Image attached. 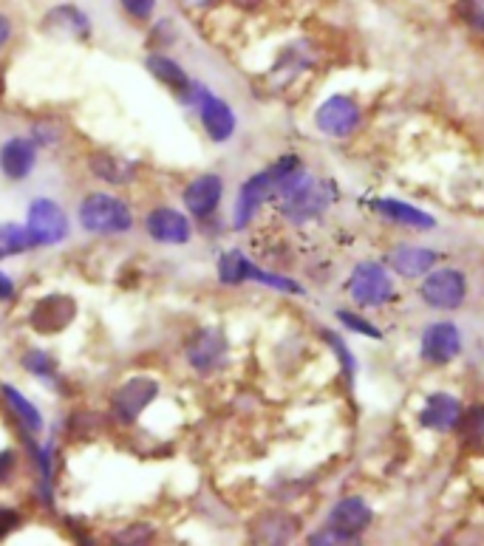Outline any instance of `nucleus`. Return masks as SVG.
I'll list each match as a JSON object with an SVG mask.
<instances>
[{
  "mask_svg": "<svg viewBox=\"0 0 484 546\" xmlns=\"http://www.w3.org/2000/svg\"><path fill=\"white\" fill-rule=\"evenodd\" d=\"M80 224L94 235H125L134 230V216L128 204L111 193H88L80 201Z\"/></svg>",
  "mask_w": 484,
  "mask_h": 546,
  "instance_id": "nucleus-1",
  "label": "nucleus"
},
{
  "mask_svg": "<svg viewBox=\"0 0 484 546\" xmlns=\"http://www.w3.org/2000/svg\"><path fill=\"white\" fill-rule=\"evenodd\" d=\"M26 230L32 235L34 247H57L68 238L66 210L54 199H34L29 204Z\"/></svg>",
  "mask_w": 484,
  "mask_h": 546,
  "instance_id": "nucleus-2",
  "label": "nucleus"
},
{
  "mask_svg": "<svg viewBox=\"0 0 484 546\" xmlns=\"http://www.w3.org/2000/svg\"><path fill=\"white\" fill-rule=\"evenodd\" d=\"M218 278H221V283H233V286L244 281H258L267 283V286H275V289H284V292L301 295V286H298V283L286 281V278H278V275H269L264 269H258L241 249H230V252L221 255V261H218Z\"/></svg>",
  "mask_w": 484,
  "mask_h": 546,
  "instance_id": "nucleus-3",
  "label": "nucleus"
},
{
  "mask_svg": "<svg viewBox=\"0 0 484 546\" xmlns=\"http://www.w3.org/2000/svg\"><path fill=\"white\" fill-rule=\"evenodd\" d=\"M159 397V382L151 377H134V380L122 382L114 397H111V411L119 422L131 425L139 416L145 414V408L151 405L153 399Z\"/></svg>",
  "mask_w": 484,
  "mask_h": 546,
  "instance_id": "nucleus-4",
  "label": "nucleus"
},
{
  "mask_svg": "<svg viewBox=\"0 0 484 546\" xmlns=\"http://www.w3.org/2000/svg\"><path fill=\"white\" fill-rule=\"evenodd\" d=\"M349 292L360 306H383L394 298V283L383 266L366 261V264H357V269L351 272Z\"/></svg>",
  "mask_w": 484,
  "mask_h": 546,
  "instance_id": "nucleus-5",
  "label": "nucleus"
},
{
  "mask_svg": "<svg viewBox=\"0 0 484 546\" xmlns=\"http://www.w3.org/2000/svg\"><path fill=\"white\" fill-rule=\"evenodd\" d=\"M468 295V281L459 269L431 272L422 283V300L434 309H459Z\"/></svg>",
  "mask_w": 484,
  "mask_h": 546,
  "instance_id": "nucleus-6",
  "label": "nucleus"
},
{
  "mask_svg": "<svg viewBox=\"0 0 484 546\" xmlns=\"http://www.w3.org/2000/svg\"><path fill=\"white\" fill-rule=\"evenodd\" d=\"M275 184H278L275 167H267V170L255 173V176H250L244 182L241 193H238V204H235V227L238 230H244L252 221V216L258 213V207L275 196Z\"/></svg>",
  "mask_w": 484,
  "mask_h": 546,
  "instance_id": "nucleus-7",
  "label": "nucleus"
},
{
  "mask_svg": "<svg viewBox=\"0 0 484 546\" xmlns=\"http://www.w3.org/2000/svg\"><path fill=\"white\" fill-rule=\"evenodd\" d=\"M145 230L156 244H170V247H182L193 238V224L184 216L182 210L173 207H156L145 218Z\"/></svg>",
  "mask_w": 484,
  "mask_h": 546,
  "instance_id": "nucleus-8",
  "label": "nucleus"
},
{
  "mask_svg": "<svg viewBox=\"0 0 484 546\" xmlns=\"http://www.w3.org/2000/svg\"><path fill=\"white\" fill-rule=\"evenodd\" d=\"M315 122H318V128L326 136L343 139V136H349L360 125V105L349 100V97H329L318 108Z\"/></svg>",
  "mask_w": 484,
  "mask_h": 546,
  "instance_id": "nucleus-9",
  "label": "nucleus"
},
{
  "mask_svg": "<svg viewBox=\"0 0 484 546\" xmlns=\"http://www.w3.org/2000/svg\"><path fill=\"white\" fill-rule=\"evenodd\" d=\"M74 315H77V303L68 295H49L34 303L29 323L37 334H57L71 326Z\"/></svg>",
  "mask_w": 484,
  "mask_h": 546,
  "instance_id": "nucleus-10",
  "label": "nucleus"
},
{
  "mask_svg": "<svg viewBox=\"0 0 484 546\" xmlns=\"http://www.w3.org/2000/svg\"><path fill=\"white\" fill-rule=\"evenodd\" d=\"M187 360L201 374L216 371V368L227 363V337L218 329H201L187 343Z\"/></svg>",
  "mask_w": 484,
  "mask_h": 546,
  "instance_id": "nucleus-11",
  "label": "nucleus"
},
{
  "mask_svg": "<svg viewBox=\"0 0 484 546\" xmlns=\"http://www.w3.org/2000/svg\"><path fill=\"white\" fill-rule=\"evenodd\" d=\"M196 105H199L201 128H204V133H207L213 142L221 145V142L233 139L235 114L227 102L221 100V97H216V94H210V91H204Z\"/></svg>",
  "mask_w": 484,
  "mask_h": 546,
  "instance_id": "nucleus-12",
  "label": "nucleus"
},
{
  "mask_svg": "<svg viewBox=\"0 0 484 546\" xmlns=\"http://www.w3.org/2000/svg\"><path fill=\"white\" fill-rule=\"evenodd\" d=\"M221 196H224L221 176L218 173H204V176L187 184V190H184V207H187L190 216L210 218L218 210Z\"/></svg>",
  "mask_w": 484,
  "mask_h": 546,
  "instance_id": "nucleus-13",
  "label": "nucleus"
},
{
  "mask_svg": "<svg viewBox=\"0 0 484 546\" xmlns=\"http://www.w3.org/2000/svg\"><path fill=\"white\" fill-rule=\"evenodd\" d=\"M37 165V145L26 136H12L3 142L0 148V173L9 179V182H20L26 179Z\"/></svg>",
  "mask_w": 484,
  "mask_h": 546,
  "instance_id": "nucleus-14",
  "label": "nucleus"
},
{
  "mask_svg": "<svg viewBox=\"0 0 484 546\" xmlns=\"http://www.w3.org/2000/svg\"><path fill=\"white\" fill-rule=\"evenodd\" d=\"M462 351V334L453 323H434L422 334V357L428 363L445 365Z\"/></svg>",
  "mask_w": 484,
  "mask_h": 546,
  "instance_id": "nucleus-15",
  "label": "nucleus"
},
{
  "mask_svg": "<svg viewBox=\"0 0 484 546\" xmlns=\"http://www.w3.org/2000/svg\"><path fill=\"white\" fill-rule=\"evenodd\" d=\"M43 29L49 34H57V37H68V40H88L91 37V20H88L83 9H77L71 3H60L43 17Z\"/></svg>",
  "mask_w": 484,
  "mask_h": 546,
  "instance_id": "nucleus-16",
  "label": "nucleus"
},
{
  "mask_svg": "<svg viewBox=\"0 0 484 546\" xmlns=\"http://www.w3.org/2000/svg\"><path fill=\"white\" fill-rule=\"evenodd\" d=\"M459 419H462V405L451 394H434V397H428L422 414H419V422L425 428H431V431H451V428L459 425Z\"/></svg>",
  "mask_w": 484,
  "mask_h": 546,
  "instance_id": "nucleus-17",
  "label": "nucleus"
},
{
  "mask_svg": "<svg viewBox=\"0 0 484 546\" xmlns=\"http://www.w3.org/2000/svg\"><path fill=\"white\" fill-rule=\"evenodd\" d=\"M371 507H368L363 498H343L334 504L332 515H329V527H337V530L349 532V535H360L371 524Z\"/></svg>",
  "mask_w": 484,
  "mask_h": 546,
  "instance_id": "nucleus-18",
  "label": "nucleus"
},
{
  "mask_svg": "<svg viewBox=\"0 0 484 546\" xmlns=\"http://www.w3.org/2000/svg\"><path fill=\"white\" fill-rule=\"evenodd\" d=\"M145 66L151 71L153 77L159 80L162 85H167L170 91H176L179 97H190V88H193V80L184 74V68L176 63V60H170L167 54H151L148 60H145Z\"/></svg>",
  "mask_w": 484,
  "mask_h": 546,
  "instance_id": "nucleus-19",
  "label": "nucleus"
},
{
  "mask_svg": "<svg viewBox=\"0 0 484 546\" xmlns=\"http://www.w3.org/2000/svg\"><path fill=\"white\" fill-rule=\"evenodd\" d=\"M436 261H439V255L434 249L425 247H400L397 252H391V266L402 278H419V275L431 272Z\"/></svg>",
  "mask_w": 484,
  "mask_h": 546,
  "instance_id": "nucleus-20",
  "label": "nucleus"
},
{
  "mask_svg": "<svg viewBox=\"0 0 484 546\" xmlns=\"http://www.w3.org/2000/svg\"><path fill=\"white\" fill-rule=\"evenodd\" d=\"M374 210H380L383 216H388L391 221H397V224H408V227H417V230H434L436 227L434 216L422 213L414 204H405V201L377 199L374 201Z\"/></svg>",
  "mask_w": 484,
  "mask_h": 546,
  "instance_id": "nucleus-21",
  "label": "nucleus"
},
{
  "mask_svg": "<svg viewBox=\"0 0 484 546\" xmlns=\"http://www.w3.org/2000/svg\"><path fill=\"white\" fill-rule=\"evenodd\" d=\"M88 167H91V173H94L97 179H102V182L108 184H128L136 173L134 162L119 159V156H111V153H97V156H91V159H88Z\"/></svg>",
  "mask_w": 484,
  "mask_h": 546,
  "instance_id": "nucleus-22",
  "label": "nucleus"
},
{
  "mask_svg": "<svg viewBox=\"0 0 484 546\" xmlns=\"http://www.w3.org/2000/svg\"><path fill=\"white\" fill-rule=\"evenodd\" d=\"M0 394L6 399V405L12 408V414L17 416V422L23 425V431L26 433H40L43 431V416L40 411L32 405V399H26L20 391H17L15 385H9V382H3L0 385Z\"/></svg>",
  "mask_w": 484,
  "mask_h": 546,
  "instance_id": "nucleus-23",
  "label": "nucleus"
},
{
  "mask_svg": "<svg viewBox=\"0 0 484 546\" xmlns=\"http://www.w3.org/2000/svg\"><path fill=\"white\" fill-rule=\"evenodd\" d=\"M34 241L26 227L20 224H0V261L6 258H15V255H23V252H32Z\"/></svg>",
  "mask_w": 484,
  "mask_h": 546,
  "instance_id": "nucleus-24",
  "label": "nucleus"
},
{
  "mask_svg": "<svg viewBox=\"0 0 484 546\" xmlns=\"http://www.w3.org/2000/svg\"><path fill=\"white\" fill-rule=\"evenodd\" d=\"M23 365H26V371H29V374H34L37 380L51 382V385H57V382H60L57 363L51 360L43 348H32V351H26V354H23Z\"/></svg>",
  "mask_w": 484,
  "mask_h": 546,
  "instance_id": "nucleus-25",
  "label": "nucleus"
},
{
  "mask_svg": "<svg viewBox=\"0 0 484 546\" xmlns=\"http://www.w3.org/2000/svg\"><path fill=\"white\" fill-rule=\"evenodd\" d=\"M462 422V428L468 433V439H484V405H473L470 408V414L465 419H459Z\"/></svg>",
  "mask_w": 484,
  "mask_h": 546,
  "instance_id": "nucleus-26",
  "label": "nucleus"
},
{
  "mask_svg": "<svg viewBox=\"0 0 484 546\" xmlns=\"http://www.w3.org/2000/svg\"><path fill=\"white\" fill-rule=\"evenodd\" d=\"M309 541H312V544H354L357 535H349V532L337 530V527H329V530L315 532Z\"/></svg>",
  "mask_w": 484,
  "mask_h": 546,
  "instance_id": "nucleus-27",
  "label": "nucleus"
},
{
  "mask_svg": "<svg viewBox=\"0 0 484 546\" xmlns=\"http://www.w3.org/2000/svg\"><path fill=\"white\" fill-rule=\"evenodd\" d=\"M119 3L134 20H151L156 9V0H119Z\"/></svg>",
  "mask_w": 484,
  "mask_h": 546,
  "instance_id": "nucleus-28",
  "label": "nucleus"
},
{
  "mask_svg": "<svg viewBox=\"0 0 484 546\" xmlns=\"http://www.w3.org/2000/svg\"><path fill=\"white\" fill-rule=\"evenodd\" d=\"M337 317L349 326L351 331H360V334H371V337H380V331L374 329V326H368L366 320H360L357 315H349V312H337Z\"/></svg>",
  "mask_w": 484,
  "mask_h": 546,
  "instance_id": "nucleus-29",
  "label": "nucleus"
},
{
  "mask_svg": "<svg viewBox=\"0 0 484 546\" xmlns=\"http://www.w3.org/2000/svg\"><path fill=\"white\" fill-rule=\"evenodd\" d=\"M326 340H329V346H334V351L340 354V360L346 365V374H354V357L349 354V348L343 346V340H340L337 334H326Z\"/></svg>",
  "mask_w": 484,
  "mask_h": 546,
  "instance_id": "nucleus-30",
  "label": "nucleus"
},
{
  "mask_svg": "<svg viewBox=\"0 0 484 546\" xmlns=\"http://www.w3.org/2000/svg\"><path fill=\"white\" fill-rule=\"evenodd\" d=\"M17 524H20V515L15 510H0V538H6Z\"/></svg>",
  "mask_w": 484,
  "mask_h": 546,
  "instance_id": "nucleus-31",
  "label": "nucleus"
},
{
  "mask_svg": "<svg viewBox=\"0 0 484 546\" xmlns=\"http://www.w3.org/2000/svg\"><path fill=\"white\" fill-rule=\"evenodd\" d=\"M12 470H15V453L12 450H0V484L12 476Z\"/></svg>",
  "mask_w": 484,
  "mask_h": 546,
  "instance_id": "nucleus-32",
  "label": "nucleus"
},
{
  "mask_svg": "<svg viewBox=\"0 0 484 546\" xmlns=\"http://www.w3.org/2000/svg\"><path fill=\"white\" fill-rule=\"evenodd\" d=\"M9 40H12V20L0 12V51L9 46Z\"/></svg>",
  "mask_w": 484,
  "mask_h": 546,
  "instance_id": "nucleus-33",
  "label": "nucleus"
},
{
  "mask_svg": "<svg viewBox=\"0 0 484 546\" xmlns=\"http://www.w3.org/2000/svg\"><path fill=\"white\" fill-rule=\"evenodd\" d=\"M15 298V281L9 275L0 272V300H12Z\"/></svg>",
  "mask_w": 484,
  "mask_h": 546,
  "instance_id": "nucleus-34",
  "label": "nucleus"
},
{
  "mask_svg": "<svg viewBox=\"0 0 484 546\" xmlns=\"http://www.w3.org/2000/svg\"><path fill=\"white\" fill-rule=\"evenodd\" d=\"M184 6H190V9H204V6H210L213 0H182Z\"/></svg>",
  "mask_w": 484,
  "mask_h": 546,
  "instance_id": "nucleus-35",
  "label": "nucleus"
},
{
  "mask_svg": "<svg viewBox=\"0 0 484 546\" xmlns=\"http://www.w3.org/2000/svg\"><path fill=\"white\" fill-rule=\"evenodd\" d=\"M235 3H241V6H252V3H258V0H235Z\"/></svg>",
  "mask_w": 484,
  "mask_h": 546,
  "instance_id": "nucleus-36",
  "label": "nucleus"
}]
</instances>
